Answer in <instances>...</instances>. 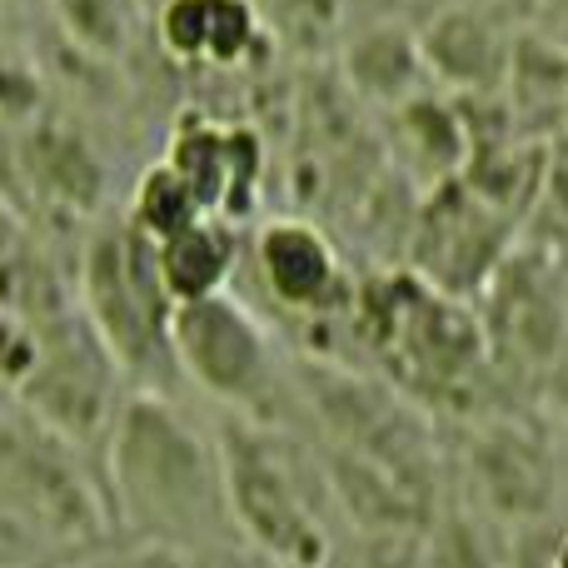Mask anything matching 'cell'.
Wrapping results in <instances>:
<instances>
[{
	"instance_id": "16",
	"label": "cell",
	"mask_w": 568,
	"mask_h": 568,
	"mask_svg": "<svg viewBox=\"0 0 568 568\" xmlns=\"http://www.w3.org/2000/svg\"><path fill=\"white\" fill-rule=\"evenodd\" d=\"M195 220H205L195 190H190L165 160H155V165L135 180V195H130V225H135L150 245H160V240L190 230Z\"/></svg>"
},
{
	"instance_id": "12",
	"label": "cell",
	"mask_w": 568,
	"mask_h": 568,
	"mask_svg": "<svg viewBox=\"0 0 568 568\" xmlns=\"http://www.w3.org/2000/svg\"><path fill=\"white\" fill-rule=\"evenodd\" d=\"M339 75L354 95L374 100L379 110H394L404 100L434 90L419 55V36H414V26H399V20H374V26L344 36Z\"/></svg>"
},
{
	"instance_id": "3",
	"label": "cell",
	"mask_w": 568,
	"mask_h": 568,
	"mask_svg": "<svg viewBox=\"0 0 568 568\" xmlns=\"http://www.w3.org/2000/svg\"><path fill=\"white\" fill-rule=\"evenodd\" d=\"M220 459H225V494L235 529L290 568H324L329 534H324L304 484L294 479L290 449L275 434H260V424H235L230 434H220Z\"/></svg>"
},
{
	"instance_id": "18",
	"label": "cell",
	"mask_w": 568,
	"mask_h": 568,
	"mask_svg": "<svg viewBox=\"0 0 568 568\" xmlns=\"http://www.w3.org/2000/svg\"><path fill=\"white\" fill-rule=\"evenodd\" d=\"M544 404H549L554 424L568 434V344L559 349V359L549 364V374H544Z\"/></svg>"
},
{
	"instance_id": "4",
	"label": "cell",
	"mask_w": 568,
	"mask_h": 568,
	"mask_svg": "<svg viewBox=\"0 0 568 568\" xmlns=\"http://www.w3.org/2000/svg\"><path fill=\"white\" fill-rule=\"evenodd\" d=\"M85 314L100 349L125 369L170 359V294L155 270V245L135 225H110L90 240L80 265Z\"/></svg>"
},
{
	"instance_id": "8",
	"label": "cell",
	"mask_w": 568,
	"mask_h": 568,
	"mask_svg": "<svg viewBox=\"0 0 568 568\" xmlns=\"http://www.w3.org/2000/svg\"><path fill=\"white\" fill-rule=\"evenodd\" d=\"M165 165L195 190L205 215L230 220V225L255 215L260 180H265L260 130L215 115H185L175 125V135H170Z\"/></svg>"
},
{
	"instance_id": "7",
	"label": "cell",
	"mask_w": 568,
	"mask_h": 568,
	"mask_svg": "<svg viewBox=\"0 0 568 568\" xmlns=\"http://www.w3.org/2000/svg\"><path fill=\"white\" fill-rule=\"evenodd\" d=\"M484 349L494 364H509L524 374H549L568 344V280L554 265L549 250H509L499 270L484 284Z\"/></svg>"
},
{
	"instance_id": "9",
	"label": "cell",
	"mask_w": 568,
	"mask_h": 568,
	"mask_svg": "<svg viewBox=\"0 0 568 568\" xmlns=\"http://www.w3.org/2000/svg\"><path fill=\"white\" fill-rule=\"evenodd\" d=\"M255 275L280 310L304 314V320H320V314L354 304L334 240L314 220L300 215L265 220L255 230Z\"/></svg>"
},
{
	"instance_id": "15",
	"label": "cell",
	"mask_w": 568,
	"mask_h": 568,
	"mask_svg": "<svg viewBox=\"0 0 568 568\" xmlns=\"http://www.w3.org/2000/svg\"><path fill=\"white\" fill-rule=\"evenodd\" d=\"M65 40L90 60H125L145 36V0H50Z\"/></svg>"
},
{
	"instance_id": "2",
	"label": "cell",
	"mask_w": 568,
	"mask_h": 568,
	"mask_svg": "<svg viewBox=\"0 0 568 568\" xmlns=\"http://www.w3.org/2000/svg\"><path fill=\"white\" fill-rule=\"evenodd\" d=\"M374 349L414 384V389H459L474 379L484 349L479 314L464 300L434 290L419 275H394L354 300Z\"/></svg>"
},
{
	"instance_id": "20",
	"label": "cell",
	"mask_w": 568,
	"mask_h": 568,
	"mask_svg": "<svg viewBox=\"0 0 568 568\" xmlns=\"http://www.w3.org/2000/svg\"><path fill=\"white\" fill-rule=\"evenodd\" d=\"M384 6H414V0H384Z\"/></svg>"
},
{
	"instance_id": "5",
	"label": "cell",
	"mask_w": 568,
	"mask_h": 568,
	"mask_svg": "<svg viewBox=\"0 0 568 568\" xmlns=\"http://www.w3.org/2000/svg\"><path fill=\"white\" fill-rule=\"evenodd\" d=\"M170 364L215 404L255 414L275 394V344L230 290L170 310Z\"/></svg>"
},
{
	"instance_id": "6",
	"label": "cell",
	"mask_w": 568,
	"mask_h": 568,
	"mask_svg": "<svg viewBox=\"0 0 568 568\" xmlns=\"http://www.w3.org/2000/svg\"><path fill=\"white\" fill-rule=\"evenodd\" d=\"M514 230L519 220L489 195H479L464 175L444 180L424 190L419 220H414V275L454 300L479 294L494 270L509 260Z\"/></svg>"
},
{
	"instance_id": "10",
	"label": "cell",
	"mask_w": 568,
	"mask_h": 568,
	"mask_svg": "<svg viewBox=\"0 0 568 568\" xmlns=\"http://www.w3.org/2000/svg\"><path fill=\"white\" fill-rule=\"evenodd\" d=\"M150 36L175 65L205 75L250 70L275 45L255 0H160L150 16Z\"/></svg>"
},
{
	"instance_id": "13",
	"label": "cell",
	"mask_w": 568,
	"mask_h": 568,
	"mask_svg": "<svg viewBox=\"0 0 568 568\" xmlns=\"http://www.w3.org/2000/svg\"><path fill=\"white\" fill-rule=\"evenodd\" d=\"M494 100L504 105L519 135L544 140V145L568 135V50L554 40L519 36Z\"/></svg>"
},
{
	"instance_id": "11",
	"label": "cell",
	"mask_w": 568,
	"mask_h": 568,
	"mask_svg": "<svg viewBox=\"0 0 568 568\" xmlns=\"http://www.w3.org/2000/svg\"><path fill=\"white\" fill-rule=\"evenodd\" d=\"M419 36V55L429 70V85L459 100H494L509 70L514 36H504V26L479 6H444L434 10L424 26H414Z\"/></svg>"
},
{
	"instance_id": "14",
	"label": "cell",
	"mask_w": 568,
	"mask_h": 568,
	"mask_svg": "<svg viewBox=\"0 0 568 568\" xmlns=\"http://www.w3.org/2000/svg\"><path fill=\"white\" fill-rule=\"evenodd\" d=\"M235 265H240V235L230 220H215V215L195 220L190 230L155 245V270L170 304H190V300L230 290Z\"/></svg>"
},
{
	"instance_id": "1",
	"label": "cell",
	"mask_w": 568,
	"mask_h": 568,
	"mask_svg": "<svg viewBox=\"0 0 568 568\" xmlns=\"http://www.w3.org/2000/svg\"><path fill=\"white\" fill-rule=\"evenodd\" d=\"M110 484L130 529L155 554H210L235 529L220 439H205L165 394L125 399L110 434Z\"/></svg>"
},
{
	"instance_id": "19",
	"label": "cell",
	"mask_w": 568,
	"mask_h": 568,
	"mask_svg": "<svg viewBox=\"0 0 568 568\" xmlns=\"http://www.w3.org/2000/svg\"><path fill=\"white\" fill-rule=\"evenodd\" d=\"M549 568H568V529H564V539L554 544V554H549Z\"/></svg>"
},
{
	"instance_id": "17",
	"label": "cell",
	"mask_w": 568,
	"mask_h": 568,
	"mask_svg": "<svg viewBox=\"0 0 568 568\" xmlns=\"http://www.w3.org/2000/svg\"><path fill=\"white\" fill-rule=\"evenodd\" d=\"M265 16L270 40L304 50V55H324L339 45L344 36V0H255Z\"/></svg>"
}]
</instances>
